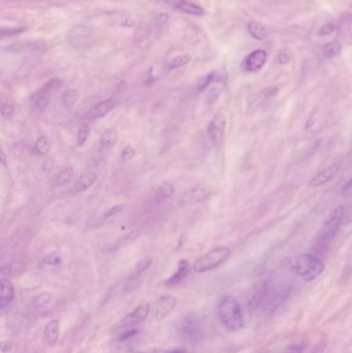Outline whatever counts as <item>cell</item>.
I'll return each instance as SVG.
<instances>
[{
	"instance_id": "cell-40",
	"label": "cell",
	"mask_w": 352,
	"mask_h": 353,
	"mask_svg": "<svg viewBox=\"0 0 352 353\" xmlns=\"http://www.w3.org/2000/svg\"><path fill=\"white\" fill-rule=\"evenodd\" d=\"M12 347V341L11 340H5L1 342V350L2 352H7L8 350H10V348Z\"/></svg>"
},
{
	"instance_id": "cell-7",
	"label": "cell",
	"mask_w": 352,
	"mask_h": 353,
	"mask_svg": "<svg viewBox=\"0 0 352 353\" xmlns=\"http://www.w3.org/2000/svg\"><path fill=\"white\" fill-rule=\"evenodd\" d=\"M68 39L76 48H86L94 40V33L90 27L85 25H78L70 31Z\"/></svg>"
},
{
	"instance_id": "cell-37",
	"label": "cell",
	"mask_w": 352,
	"mask_h": 353,
	"mask_svg": "<svg viewBox=\"0 0 352 353\" xmlns=\"http://www.w3.org/2000/svg\"><path fill=\"white\" fill-rule=\"evenodd\" d=\"M334 30H335V25L333 23H328L320 28L319 34L320 35H328V34H331Z\"/></svg>"
},
{
	"instance_id": "cell-12",
	"label": "cell",
	"mask_w": 352,
	"mask_h": 353,
	"mask_svg": "<svg viewBox=\"0 0 352 353\" xmlns=\"http://www.w3.org/2000/svg\"><path fill=\"white\" fill-rule=\"evenodd\" d=\"M341 164L340 163H335L330 165L329 167L322 169L321 172H319L317 175H315L312 180L309 182L310 187H318L322 186L329 183L331 180L335 178V176L338 174V172L340 171Z\"/></svg>"
},
{
	"instance_id": "cell-27",
	"label": "cell",
	"mask_w": 352,
	"mask_h": 353,
	"mask_svg": "<svg viewBox=\"0 0 352 353\" xmlns=\"http://www.w3.org/2000/svg\"><path fill=\"white\" fill-rule=\"evenodd\" d=\"M341 49H342V47L339 42L332 41L327 46H325V48H323V54H325L327 58H333L341 52Z\"/></svg>"
},
{
	"instance_id": "cell-17",
	"label": "cell",
	"mask_w": 352,
	"mask_h": 353,
	"mask_svg": "<svg viewBox=\"0 0 352 353\" xmlns=\"http://www.w3.org/2000/svg\"><path fill=\"white\" fill-rule=\"evenodd\" d=\"M1 286V293H0V308L2 310L10 305L13 298H15V287L8 279L2 278L0 282Z\"/></svg>"
},
{
	"instance_id": "cell-29",
	"label": "cell",
	"mask_w": 352,
	"mask_h": 353,
	"mask_svg": "<svg viewBox=\"0 0 352 353\" xmlns=\"http://www.w3.org/2000/svg\"><path fill=\"white\" fill-rule=\"evenodd\" d=\"M89 135H90L89 126L87 124L82 125L79 128V131H78V134H77V144L79 146L85 145L86 142H87V139L89 138Z\"/></svg>"
},
{
	"instance_id": "cell-6",
	"label": "cell",
	"mask_w": 352,
	"mask_h": 353,
	"mask_svg": "<svg viewBox=\"0 0 352 353\" xmlns=\"http://www.w3.org/2000/svg\"><path fill=\"white\" fill-rule=\"evenodd\" d=\"M177 306V299L173 295H162L151 304L150 319L159 321L170 315Z\"/></svg>"
},
{
	"instance_id": "cell-41",
	"label": "cell",
	"mask_w": 352,
	"mask_h": 353,
	"mask_svg": "<svg viewBox=\"0 0 352 353\" xmlns=\"http://www.w3.org/2000/svg\"><path fill=\"white\" fill-rule=\"evenodd\" d=\"M278 61L281 63V64H284V63H287L289 61V56L286 54V53H281L279 55V57H278Z\"/></svg>"
},
{
	"instance_id": "cell-26",
	"label": "cell",
	"mask_w": 352,
	"mask_h": 353,
	"mask_svg": "<svg viewBox=\"0 0 352 353\" xmlns=\"http://www.w3.org/2000/svg\"><path fill=\"white\" fill-rule=\"evenodd\" d=\"M74 177V169L72 167H66L59 173V175L56 177L55 184L57 186H64L70 183Z\"/></svg>"
},
{
	"instance_id": "cell-20",
	"label": "cell",
	"mask_w": 352,
	"mask_h": 353,
	"mask_svg": "<svg viewBox=\"0 0 352 353\" xmlns=\"http://www.w3.org/2000/svg\"><path fill=\"white\" fill-rule=\"evenodd\" d=\"M118 142V132L115 128L105 130L101 136V148L105 151H111Z\"/></svg>"
},
{
	"instance_id": "cell-10",
	"label": "cell",
	"mask_w": 352,
	"mask_h": 353,
	"mask_svg": "<svg viewBox=\"0 0 352 353\" xmlns=\"http://www.w3.org/2000/svg\"><path fill=\"white\" fill-rule=\"evenodd\" d=\"M151 304H143L137 306L133 311L128 313L122 320V324L124 327H134L136 324L145 321L150 315Z\"/></svg>"
},
{
	"instance_id": "cell-30",
	"label": "cell",
	"mask_w": 352,
	"mask_h": 353,
	"mask_svg": "<svg viewBox=\"0 0 352 353\" xmlns=\"http://www.w3.org/2000/svg\"><path fill=\"white\" fill-rule=\"evenodd\" d=\"M191 57L189 54H184V55H179L177 57H175L172 62L170 63V69H177L180 68L182 66H185L186 64H188V62L190 61Z\"/></svg>"
},
{
	"instance_id": "cell-44",
	"label": "cell",
	"mask_w": 352,
	"mask_h": 353,
	"mask_svg": "<svg viewBox=\"0 0 352 353\" xmlns=\"http://www.w3.org/2000/svg\"><path fill=\"white\" fill-rule=\"evenodd\" d=\"M1 161H2V163L5 165L6 159H5V155H4V153H3V152H1Z\"/></svg>"
},
{
	"instance_id": "cell-35",
	"label": "cell",
	"mask_w": 352,
	"mask_h": 353,
	"mask_svg": "<svg viewBox=\"0 0 352 353\" xmlns=\"http://www.w3.org/2000/svg\"><path fill=\"white\" fill-rule=\"evenodd\" d=\"M135 156V150L134 148H132L131 146H126L121 154V158L124 161H128L131 160L133 157Z\"/></svg>"
},
{
	"instance_id": "cell-18",
	"label": "cell",
	"mask_w": 352,
	"mask_h": 353,
	"mask_svg": "<svg viewBox=\"0 0 352 353\" xmlns=\"http://www.w3.org/2000/svg\"><path fill=\"white\" fill-rule=\"evenodd\" d=\"M45 339L50 346L57 344L60 337V322L57 319H54L46 324L44 330Z\"/></svg>"
},
{
	"instance_id": "cell-24",
	"label": "cell",
	"mask_w": 352,
	"mask_h": 353,
	"mask_svg": "<svg viewBox=\"0 0 352 353\" xmlns=\"http://www.w3.org/2000/svg\"><path fill=\"white\" fill-rule=\"evenodd\" d=\"M248 31L252 35V37H254L257 40H263L266 35V29L263 25H261L258 22H251L248 24Z\"/></svg>"
},
{
	"instance_id": "cell-45",
	"label": "cell",
	"mask_w": 352,
	"mask_h": 353,
	"mask_svg": "<svg viewBox=\"0 0 352 353\" xmlns=\"http://www.w3.org/2000/svg\"><path fill=\"white\" fill-rule=\"evenodd\" d=\"M171 353H186L184 351H174V352H171Z\"/></svg>"
},
{
	"instance_id": "cell-19",
	"label": "cell",
	"mask_w": 352,
	"mask_h": 353,
	"mask_svg": "<svg viewBox=\"0 0 352 353\" xmlns=\"http://www.w3.org/2000/svg\"><path fill=\"white\" fill-rule=\"evenodd\" d=\"M189 272H190L189 262L187 260H180L179 264H178L177 272L165 281V285L166 286H174V285L181 283V282L188 276Z\"/></svg>"
},
{
	"instance_id": "cell-14",
	"label": "cell",
	"mask_w": 352,
	"mask_h": 353,
	"mask_svg": "<svg viewBox=\"0 0 352 353\" xmlns=\"http://www.w3.org/2000/svg\"><path fill=\"white\" fill-rule=\"evenodd\" d=\"M115 108V103L112 100H106L101 103L96 104L92 107L85 115V118L89 120H97L105 117L108 113H110L113 109Z\"/></svg>"
},
{
	"instance_id": "cell-39",
	"label": "cell",
	"mask_w": 352,
	"mask_h": 353,
	"mask_svg": "<svg viewBox=\"0 0 352 353\" xmlns=\"http://www.w3.org/2000/svg\"><path fill=\"white\" fill-rule=\"evenodd\" d=\"M137 334V331L132 329V330H127V331H125L121 336H120V340L123 341V340H127V339H130L132 337H134L135 335Z\"/></svg>"
},
{
	"instance_id": "cell-4",
	"label": "cell",
	"mask_w": 352,
	"mask_h": 353,
	"mask_svg": "<svg viewBox=\"0 0 352 353\" xmlns=\"http://www.w3.org/2000/svg\"><path fill=\"white\" fill-rule=\"evenodd\" d=\"M231 249L229 247H217L213 250H211L204 256L200 257L193 264V271L195 273H206L212 271L219 265H221L225 260H227L231 255Z\"/></svg>"
},
{
	"instance_id": "cell-13",
	"label": "cell",
	"mask_w": 352,
	"mask_h": 353,
	"mask_svg": "<svg viewBox=\"0 0 352 353\" xmlns=\"http://www.w3.org/2000/svg\"><path fill=\"white\" fill-rule=\"evenodd\" d=\"M163 2L179 11L188 13V15L203 16L205 13V9L202 6L189 2L187 0H163Z\"/></svg>"
},
{
	"instance_id": "cell-43",
	"label": "cell",
	"mask_w": 352,
	"mask_h": 353,
	"mask_svg": "<svg viewBox=\"0 0 352 353\" xmlns=\"http://www.w3.org/2000/svg\"><path fill=\"white\" fill-rule=\"evenodd\" d=\"M167 20H168V15H167V13H162V15H160V16L158 17L157 23H158L159 26H162V25H164V24L167 22Z\"/></svg>"
},
{
	"instance_id": "cell-42",
	"label": "cell",
	"mask_w": 352,
	"mask_h": 353,
	"mask_svg": "<svg viewBox=\"0 0 352 353\" xmlns=\"http://www.w3.org/2000/svg\"><path fill=\"white\" fill-rule=\"evenodd\" d=\"M54 165V161L52 159H48L45 161V163L43 164V168H44V171L48 172V171H51L52 167Z\"/></svg>"
},
{
	"instance_id": "cell-31",
	"label": "cell",
	"mask_w": 352,
	"mask_h": 353,
	"mask_svg": "<svg viewBox=\"0 0 352 353\" xmlns=\"http://www.w3.org/2000/svg\"><path fill=\"white\" fill-rule=\"evenodd\" d=\"M152 262H153V258L150 257V256H146V257H144L143 259H140V260L136 263V265H135V267H134L135 275L143 274L146 270H148L149 267L151 266Z\"/></svg>"
},
{
	"instance_id": "cell-15",
	"label": "cell",
	"mask_w": 352,
	"mask_h": 353,
	"mask_svg": "<svg viewBox=\"0 0 352 353\" xmlns=\"http://www.w3.org/2000/svg\"><path fill=\"white\" fill-rule=\"evenodd\" d=\"M98 176L95 172L89 171L82 174L74 183V185L72 187V192L73 193H80L89 189L91 186L95 184V182L97 181Z\"/></svg>"
},
{
	"instance_id": "cell-38",
	"label": "cell",
	"mask_w": 352,
	"mask_h": 353,
	"mask_svg": "<svg viewBox=\"0 0 352 353\" xmlns=\"http://www.w3.org/2000/svg\"><path fill=\"white\" fill-rule=\"evenodd\" d=\"M341 194L345 197L352 196V179H350L341 190Z\"/></svg>"
},
{
	"instance_id": "cell-21",
	"label": "cell",
	"mask_w": 352,
	"mask_h": 353,
	"mask_svg": "<svg viewBox=\"0 0 352 353\" xmlns=\"http://www.w3.org/2000/svg\"><path fill=\"white\" fill-rule=\"evenodd\" d=\"M174 193H175V188L171 184V183H168V182L162 183V184L157 188L156 192H155L154 202L156 204L164 203L167 200H170L171 197L174 195Z\"/></svg>"
},
{
	"instance_id": "cell-23",
	"label": "cell",
	"mask_w": 352,
	"mask_h": 353,
	"mask_svg": "<svg viewBox=\"0 0 352 353\" xmlns=\"http://www.w3.org/2000/svg\"><path fill=\"white\" fill-rule=\"evenodd\" d=\"M52 301H53V295L44 292L35 296V298L32 300L31 306L34 310H36V311H44L46 308L49 307V305L52 304Z\"/></svg>"
},
{
	"instance_id": "cell-28",
	"label": "cell",
	"mask_w": 352,
	"mask_h": 353,
	"mask_svg": "<svg viewBox=\"0 0 352 353\" xmlns=\"http://www.w3.org/2000/svg\"><path fill=\"white\" fill-rule=\"evenodd\" d=\"M78 97H79V94L76 90L68 89V90L64 91L62 94V103L66 107H73L77 103Z\"/></svg>"
},
{
	"instance_id": "cell-8",
	"label": "cell",
	"mask_w": 352,
	"mask_h": 353,
	"mask_svg": "<svg viewBox=\"0 0 352 353\" xmlns=\"http://www.w3.org/2000/svg\"><path fill=\"white\" fill-rule=\"evenodd\" d=\"M225 127H227V119L222 114L215 115L210 121L208 125V134L213 144L220 145L223 142Z\"/></svg>"
},
{
	"instance_id": "cell-33",
	"label": "cell",
	"mask_w": 352,
	"mask_h": 353,
	"mask_svg": "<svg viewBox=\"0 0 352 353\" xmlns=\"http://www.w3.org/2000/svg\"><path fill=\"white\" fill-rule=\"evenodd\" d=\"M15 113H16L15 107H13L11 104H8V103L2 104V107H1V114H2V117H3V118H5V119H11V118L13 117V115H15Z\"/></svg>"
},
{
	"instance_id": "cell-34",
	"label": "cell",
	"mask_w": 352,
	"mask_h": 353,
	"mask_svg": "<svg viewBox=\"0 0 352 353\" xmlns=\"http://www.w3.org/2000/svg\"><path fill=\"white\" fill-rule=\"evenodd\" d=\"M123 210H124V205H117L115 207H112L111 209H109L105 213L104 219H109V218H112V217H115L118 214H120Z\"/></svg>"
},
{
	"instance_id": "cell-25",
	"label": "cell",
	"mask_w": 352,
	"mask_h": 353,
	"mask_svg": "<svg viewBox=\"0 0 352 353\" xmlns=\"http://www.w3.org/2000/svg\"><path fill=\"white\" fill-rule=\"evenodd\" d=\"M51 148H52V144L50 142V139L47 136L43 135L36 139L33 150L34 153L37 155H46L50 152Z\"/></svg>"
},
{
	"instance_id": "cell-32",
	"label": "cell",
	"mask_w": 352,
	"mask_h": 353,
	"mask_svg": "<svg viewBox=\"0 0 352 353\" xmlns=\"http://www.w3.org/2000/svg\"><path fill=\"white\" fill-rule=\"evenodd\" d=\"M61 261H62V257L60 255V253L53 252L43 259V264L48 266H55V265H59Z\"/></svg>"
},
{
	"instance_id": "cell-5",
	"label": "cell",
	"mask_w": 352,
	"mask_h": 353,
	"mask_svg": "<svg viewBox=\"0 0 352 353\" xmlns=\"http://www.w3.org/2000/svg\"><path fill=\"white\" fill-rule=\"evenodd\" d=\"M179 331L182 337L189 342H200L203 339V328L201 322L192 314L186 315L181 319Z\"/></svg>"
},
{
	"instance_id": "cell-11",
	"label": "cell",
	"mask_w": 352,
	"mask_h": 353,
	"mask_svg": "<svg viewBox=\"0 0 352 353\" xmlns=\"http://www.w3.org/2000/svg\"><path fill=\"white\" fill-rule=\"evenodd\" d=\"M57 81H51L47 85L39 89L33 96V105L36 111L44 112L49 106L50 103V93L52 89L57 86Z\"/></svg>"
},
{
	"instance_id": "cell-22",
	"label": "cell",
	"mask_w": 352,
	"mask_h": 353,
	"mask_svg": "<svg viewBox=\"0 0 352 353\" xmlns=\"http://www.w3.org/2000/svg\"><path fill=\"white\" fill-rule=\"evenodd\" d=\"M138 235H139L138 231H132L128 234H125L122 236H120L119 238H117L115 242L111 243V245L108 247V250L109 251H116L123 246L129 245L135 241V239L138 237Z\"/></svg>"
},
{
	"instance_id": "cell-16",
	"label": "cell",
	"mask_w": 352,
	"mask_h": 353,
	"mask_svg": "<svg viewBox=\"0 0 352 353\" xmlns=\"http://www.w3.org/2000/svg\"><path fill=\"white\" fill-rule=\"evenodd\" d=\"M212 194V190L206 186H196L182 197V202L186 204L201 203Z\"/></svg>"
},
{
	"instance_id": "cell-2",
	"label": "cell",
	"mask_w": 352,
	"mask_h": 353,
	"mask_svg": "<svg viewBox=\"0 0 352 353\" xmlns=\"http://www.w3.org/2000/svg\"><path fill=\"white\" fill-rule=\"evenodd\" d=\"M218 314L223 326L229 331L238 332L244 327L240 304L233 295H225L218 306Z\"/></svg>"
},
{
	"instance_id": "cell-36",
	"label": "cell",
	"mask_w": 352,
	"mask_h": 353,
	"mask_svg": "<svg viewBox=\"0 0 352 353\" xmlns=\"http://www.w3.org/2000/svg\"><path fill=\"white\" fill-rule=\"evenodd\" d=\"M305 344L303 343H298V344H292L288 346L285 350V353H303L305 350Z\"/></svg>"
},
{
	"instance_id": "cell-9",
	"label": "cell",
	"mask_w": 352,
	"mask_h": 353,
	"mask_svg": "<svg viewBox=\"0 0 352 353\" xmlns=\"http://www.w3.org/2000/svg\"><path fill=\"white\" fill-rule=\"evenodd\" d=\"M266 59H267V54L265 51L263 50L253 51L244 59L242 63V67L245 72L255 73L264 66Z\"/></svg>"
},
{
	"instance_id": "cell-1",
	"label": "cell",
	"mask_w": 352,
	"mask_h": 353,
	"mask_svg": "<svg viewBox=\"0 0 352 353\" xmlns=\"http://www.w3.org/2000/svg\"><path fill=\"white\" fill-rule=\"evenodd\" d=\"M287 267L305 281H313L325 271V263L314 254H301L287 260Z\"/></svg>"
},
{
	"instance_id": "cell-3",
	"label": "cell",
	"mask_w": 352,
	"mask_h": 353,
	"mask_svg": "<svg viewBox=\"0 0 352 353\" xmlns=\"http://www.w3.org/2000/svg\"><path fill=\"white\" fill-rule=\"evenodd\" d=\"M352 223V207L343 205L337 207L327 218L321 233V238L330 239L342 227Z\"/></svg>"
}]
</instances>
